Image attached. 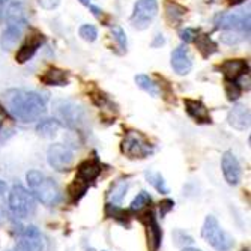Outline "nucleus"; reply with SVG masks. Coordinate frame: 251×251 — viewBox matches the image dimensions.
Masks as SVG:
<instances>
[{"instance_id": "nucleus-1", "label": "nucleus", "mask_w": 251, "mask_h": 251, "mask_svg": "<svg viewBox=\"0 0 251 251\" xmlns=\"http://www.w3.org/2000/svg\"><path fill=\"white\" fill-rule=\"evenodd\" d=\"M6 104L18 121L25 124H32L39 121L45 115V101L41 95L30 90L14 89L6 92Z\"/></svg>"}, {"instance_id": "nucleus-2", "label": "nucleus", "mask_w": 251, "mask_h": 251, "mask_svg": "<svg viewBox=\"0 0 251 251\" xmlns=\"http://www.w3.org/2000/svg\"><path fill=\"white\" fill-rule=\"evenodd\" d=\"M26 177L33 194L45 206H54V204H57L62 200V194L59 187L56 185V182H53L47 176H44L41 172L30 170Z\"/></svg>"}, {"instance_id": "nucleus-3", "label": "nucleus", "mask_w": 251, "mask_h": 251, "mask_svg": "<svg viewBox=\"0 0 251 251\" xmlns=\"http://www.w3.org/2000/svg\"><path fill=\"white\" fill-rule=\"evenodd\" d=\"M201 236L217 251H230V248L233 247V239L221 229L214 215H208L204 220Z\"/></svg>"}, {"instance_id": "nucleus-4", "label": "nucleus", "mask_w": 251, "mask_h": 251, "mask_svg": "<svg viewBox=\"0 0 251 251\" xmlns=\"http://www.w3.org/2000/svg\"><path fill=\"white\" fill-rule=\"evenodd\" d=\"M9 209L15 217L27 218L36 209L35 197L21 185H14L9 191Z\"/></svg>"}, {"instance_id": "nucleus-5", "label": "nucleus", "mask_w": 251, "mask_h": 251, "mask_svg": "<svg viewBox=\"0 0 251 251\" xmlns=\"http://www.w3.org/2000/svg\"><path fill=\"white\" fill-rule=\"evenodd\" d=\"M54 115L56 121H60L63 125L73 129H77L84 124V110L81 108V105L70 100L54 102Z\"/></svg>"}, {"instance_id": "nucleus-6", "label": "nucleus", "mask_w": 251, "mask_h": 251, "mask_svg": "<svg viewBox=\"0 0 251 251\" xmlns=\"http://www.w3.org/2000/svg\"><path fill=\"white\" fill-rule=\"evenodd\" d=\"M121 149L128 158H146L153 151L152 145L145 139V135H142L137 131L126 132V135L122 140Z\"/></svg>"}, {"instance_id": "nucleus-7", "label": "nucleus", "mask_w": 251, "mask_h": 251, "mask_svg": "<svg viewBox=\"0 0 251 251\" xmlns=\"http://www.w3.org/2000/svg\"><path fill=\"white\" fill-rule=\"evenodd\" d=\"M158 14L156 0H137L131 15V25L137 30H145Z\"/></svg>"}, {"instance_id": "nucleus-8", "label": "nucleus", "mask_w": 251, "mask_h": 251, "mask_svg": "<svg viewBox=\"0 0 251 251\" xmlns=\"http://www.w3.org/2000/svg\"><path fill=\"white\" fill-rule=\"evenodd\" d=\"M217 29L241 32L248 38L250 35V14H224L217 20Z\"/></svg>"}, {"instance_id": "nucleus-9", "label": "nucleus", "mask_w": 251, "mask_h": 251, "mask_svg": "<svg viewBox=\"0 0 251 251\" xmlns=\"http://www.w3.org/2000/svg\"><path fill=\"white\" fill-rule=\"evenodd\" d=\"M47 161L54 170L66 172L73 164V152L60 143H54L47 151Z\"/></svg>"}, {"instance_id": "nucleus-10", "label": "nucleus", "mask_w": 251, "mask_h": 251, "mask_svg": "<svg viewBox=\"0 0 251 251\" xmlns=\"http://www.w3.org/2000/svg\"><path fill=\"white\" fill-rule=\"evenodd\" d=\"M14 251H44V241L41 232L35 226H29L23 232V236L15 244Z\"/></svg>"}, {"instance_id": "nucleus-11", "label": "nucleus", "mask_w": 251, "mask_h": 251, "mask_svg": "<svg viewBox=\"0 0 251 251\" xmlns=\"http://www.w3.org/2000/svg\"><path fill=\"white\" fill-rule=\"evenodd\" d=\"M221 169H223V175L224 179L227 180L229 185H238L241 180V166L238 163L236 156L227 151L224 152L223 158H221Z\"/></svg>"}, {"instance_id": "nucleus-12", "label": "nucleus", "mask_w": 251, "mask_h": 251, "mask_svg": "<svg viewBox=\"0 0 251 251\" xmlns=\"http://www.w3.org/2000/svg\"><path fill=\"white\" fill-rule=\"evenodd\" d=\"M218 70L223 73V75L227 81H236L244 74L248 73V63L242 59H229V60L223 62L218 66Z\"/></svg>"}, {"instance_id": "nucleus-13", "label": "nucleus", "mask_w": 251, "mask_h": 251, "mask_svg": "<svg viewBox=\"0 0 251 251\" xmlns=\"http://www.w3.org/2000/svg\"><path fill=\"white\" fill-rule=\"evenodd\" d=\"M146 226V238H148V250L149 251H158L161 247V239H163V232L159 229L158 220L153 212H149L145 220Z\"/></svg>"}, {"instance_id": "nucleus-14", "label": "nucleus", "mask_w": 251, "mask_h": 251, "mask_svg": "<svg viewBox=\"0 0 251 251\" xmlns=\"http://www.w3.org/2000/svg\"><path fill=\"white\" fill-rule=\"evenodd\" d=\"M44 44V36L41 33H33L27 38V41L21 45V47L18 49L17 54H15V60L17 63H26L29 62L35 53L38 51V49L41 47V45Z\"/></svg>"}, {"instance_id": "nucleus-15", "label": "nucleus", "mask_w": 251, "mask_h": 251, "mask_svg": "<svg viewBox=\"0 0 251 251\" xmlns=\"http://www.w3.org/2000/svg\"><path fill=\"white\" fill-rule=\"evenodd\" d=\"M27 21H8V26L0 39V45H2L3 50H11L17 41L23 35V29H25Z\"/></svg>"}, {"instance_id": "nucleus-16", "label": "nucleus", "mask_w": 251, "mask_h": 251, "mask_svg": "<svg viewBox=\"0 0 251 251\" xmlns=\"http://www.w3.org/2000/svg\"><path fill=\"white\" fill-rule=\"evenodd\" d=\"M170 63H172L173 71L176 74H179V75H187L191 71V68H193L188 51L185 50V47H182V45L173 50Z\"/></svg>"}, {"instance_id": "nucleus-17", "label": "nucleus", "mask_w": 251, "mask_h": 251, "mask_svg": "<svg viewBox=\"0 0 251 251\" xmlns=\"http://www.w3.org/2000/svg\"><path fill=\"white\" fill-rule=\"evenodd\" d=\"M184 105H185V110L188 115L199 124H211L212 122V118H211V113L209 110L206 108L201 101H197V100H185L184 101Z\"/></svg>"}, {"instance_id": "nucleus-18", "label": "nucleus", "mask_w": 251, "mask_h": 251, "mask_svg": "<svg viewBox=\"0 0 251 251\" xmlns=\"http://www.w3.org/2000/svg\"><path fill=\"white\" fill-rule=\"evenodd\" d=\"M227 121H229V125L233 126L238 131H244L250 126V110L247 105H235L230 111L229 116H227Z\"/></svg>"}, {"instance_id": "nucleus-19", "label": "nucleus", "mask_w": 251, "mask_h": 251, "mask_svg": "<svg viewBox=\"0 0 251 251\" xmlns=\"http://www.w3.org/2000/svg\"><path fill=\"white\" fill-rule=\"evenodd\" d=\"M39 80L47 86H66L70 83V75L60 68L51 66L39 77Z\"/></svg>"}, {"instance_id": "nucleus-20", "label": "nucleus", "mask_w": 251, "mask_h": 251, "mask_svg": "<svg viewBox=\"0 0 251 251\" xmlns=\"http://www.w3.org/2000/svg\"><path fill=\"white\" fill-rule=\"evenodd\" d=\"M194 42L197 45V50L201 53V56L206 59L212 54H215L218 51L217 44L211 39L209 35H204V33H197L194 38Z\"/></svg>"}, {"instance_id": "nucleus-21", "label": "nucleus", "mask_w": 251, "mask_h": 251, "mask_svg": "<svg viewBox=\"0 0 251 251\" xmlns=\"http://www.w3.org/2000/svg\"><path fill=\"white\" fill-rule=\"evenodd\" d=\"M101 173V167L97 161H84L78 166V175L77 177L84 180V182H92L94 179H97Z\"/></svg>"}, {"instance_id": "nucleus-22", "label": "nucleus", "mask_w": 251, "mask_h": 251, "mask_svg": "<svg viewBox=\"0 0 251 251\" xmlns=\"http://www.w3.org/2000/svg\"><path fill=\"white\" fill-rule=\"evenodd\" d=\"M128 190V180L126 179H119L115 184L111 185L110 191H108V201L113 206H118V204L122 201V199L125 197V193Z\"/></svg>"}, {"instance_id": "nucleus-23", "label": "nucleus", "mask_w": 251, "mask_h": 251, "mask_svg": "<svg viewBox=\"0 0 251 251\" xmlns=\"http://www.w3.org/2000/svg\"><path fill=\"white\" fill-rule=\"evenodd\" d=\"M164 9H166V17L172 23V26H177L187 14V9L176 2H166Z\"/></svg>"}, {"instance_id": "nucleus-24", "label": "nucleus", "mask_w": 251, "mask_h": 251, "mask_svg": "<svg viewBox=\"0 0 251 251\" xmlns=\"http://www.w3.org/2000/svg\"><path fill=\"white\" fill-rule=\"evenodd\" d=\"M59 126H60V124L56 119H44L36 125V132H38V135L44 137V139H51V137H54L57 134Z\"/></svg>"}, {"instance_id": "nucleus-25", "label": "nucleus", "mask_w": 251, "mask_h": 251, "mask_svg": "<svg viewBox=\"0 0 251 251\" xmlns=\"http://www.w3.org/2000/svg\"><path fill=\"white\" fill-rule=\"evenodd\" d=\"M146 176V180L149 182V184L158 191V193H161V194H167L169 193V187L166 184V180L163 177V175L159 173V172H155V170H148L145 173Z\"/></svg>"}, {"instance_id": "nucleus-26", "label": "nucleus", "mask_w": 251, "mask_h": 251, "mask_svg": "<svg viewBox=\"0 0 251 251\" xmlns=\"http://www.w3.org/2000/svg\"><path fill=\"white\" fill-rule=\"evenodd\" d=\"M135 84L139 86L142 90H145L146 94H149L151 97H158L159 95V89H158V84L149 78L148 75L145 74H139V75H135Z\"/></svg>"}, {"instance_id": "nucleus-27", "label": "nucleus", "mask_w": 251, "mask_h": 251, "mask_svg": "<svg viewBox=\"0 0 251 251\" xmlns=\"http://www.w3.org/2000/svg\"><path fill=\"white\" fill-rule=\"evenodd\" d=\"M151 201H152V199H151L149 193L142 191V193L137 194L135 199L132 200V203H131V211L132 212H140V211H143L148 206Z\"/></svg>"}, {"instance_id": "nucleus-28", "label": "nucleus", "mask_w": 251, "mask_h": 251, "mask_svg": "<svg viewBox=\"0 0 251 251\" xmlns=\"http://www.w3.org/2000/svg\"><path fill=\"white\" fill-rule=\"evenodd\" d=\"M244 38H245V35L241 33V32H233V30H223V32H221V41H223L224 44H229V45L238 44V42H241Z\"/></svg>"}, {"instance_id": "nucleus-29", "label": "nucleus", "mask_w": 251, "mask_h": 251, "mask_svg": "<svg viewBox=\"0 0 251 251\" xmlns=\"http://www.w3.org/2000/svg\"><path fill=\"white\" fill-rule=\"evenodd\" d=\"M226 95L229 101H236L241 97V86L236 81H227L226 80Z\"/></svg>"}, {"instance_id": "nucleus-30", "label": "nucleus", "mask_w": 251, "mask_h": 251, "mask_svg": "<svg viewBox=\"0 0 251 251\" xmlns=\"http://www.w3.org/2000/svg\"><path fill=\"white\" fill-rule=\"evenodd\" d=\"M78 33H80V36H81L84 41H87V42H94V41L98 38V30H97V27L92 26V25H83V26L80 27Z\"/></svg>"}, {"instance_id": "nucleus-31", "label": "nucleus", "mask_w": 251, "mask_h": 251, "mask_svg": "<svg viewBox=\"0 0 251 251\" xmlns=\"http://www.w3.org/2000/svg\"><path fill=\"white\" fill-rule=\"evenodd\" d=\"M111 35H113V38L116 39V42L119 44V47L124 51H126V35H125V32L121 27L115 26V27H111Z\"/></svg>"}, {"instance_id": "nucleus-32", "label": "nucleus", "mask_w": 251, "mask_h": 251, "mask_svg": "<svg viewBox=\"0 0 251 251\" xmlns=\"http://www.w3.org/2000/svg\"><path fill=\"white\" fill-rule=\"evenodd\" d=\"M59 3H60V0H38V5L42 9H47V11H51V9L57 8Z\"/></svg>"}, {"instance_id": "nucleus-33", "label": "nucleus", "mask_w": 251, "mask_h": 251, "mask_svg": "<svg viewBox=\"0 0 251 251\" xmlns=\"http://www.w3.org/2000/svg\"><path fill=\"white\" fill-rule=\"evenodd\" d=\"M196 35H197V32L194 29H185V30L180 32V39L184 41L185 44H188V42H193L194 41Z\"/></svg>"}, {"instance_id": "nucleus-34", "label": "nucleus", "mask_w": 251, "mask_h": 251, "mask_svg": "<svg viewBox=\"0 0 251 251\" xmlns=\"http://www.w3.org/2000/svg\"><path fill=\"white\" fill-rule=\"evenodd\" d=\"M173 204H175L173 200H169V199L167 200H163L161 203H159V214H161V217H164L173 208Z\"/></svg>"}, {"instance_id": "nucleus-35", "label": "nucleus", "mask_w": 251, "mask_h": 251, "mask_svg": "<svg viewBox=\"0 0 251 251\" xmlns=\"http://www.w3.org/2000/svg\"><path fill=\"white\" fill-rule=\"evenodd\" d=\"M5 121H6V111L2 105H0V128L5 125Z\"/></svg>"}, {"instance_id": "nucleus-36", "label": "nucleus", "mask_w": 251, "mask_h": 251, "mask_svg": "<svg viewBox=\"0 0 251 251\" xmlns=\"http://www.w3.org/2000/svg\"><path fill=\"white\" fill-rule=\"evenodd\" d=\"M5 5H6V0H0V23H2L5 17Z\"/></svg>"}, {"instance_id": "nucleus-37", "label": "nucleus", "mask_w": 251, "mask_h": 251, "mask_svg": "<svg viewBox=\"0 0 251 251\" xmlns=\"http://www.w3.org/2000/svg\"><path fill=\"white\" fill-rule=\"evenodd\" d=\"M159 44H164V38H163V35H158L156 41H153V42H152L153 47H156V45H159Z\"/></svg>"}, {"instance_id": "nucleus-38", "label": "nucleus", "mask_w": 251, "mask_h": 251, "mask_svg": "<svg viewBox=\"0 0 251 251\" xmlns=\"http://www.w3.org/2000/svg\"><path fill=\"white\" fill-rule=\"evenodd\" d=\"M90 9H92L94 15H95V17H98V18H100V17L102 15V11H100V9H98L97 6H90Z\"/></svg>"}, {"instance_id": "nucleus-39", "label": "nucleus", "mask_w": 251, "mask_h": 251, "mask_svg": "<svg viewBox=\"0 0 251 251\" xmlns=\"http://www.w3.org/2000/svg\"><path fill=\"white\" fill-rule=\"evenodd\" d=\"M5 191H6V184L3 180H0V196H3Z\"/></svg>"}, {"instance_id": "nucleus-40", "label": "nucleus", "mask_w": 251, "mask_h": 251, "mask_svg": "<svg viewBox=\"0 0 251 251\" xmlns=\"http://www.w3.org/2000/svg\"><path fill=\"white\" fill-rule=\"evenodd\" d=\"M244 2V0H229V3L230 5H233V6H236V5H241Z\"/></svg>"}, {"instance_id": "nucleus-41", "label": "nucleus", "mask_w": 251, "mask_h": 251, "mask_svg": "<svg viewBox=\"0 0 251 251\" xmlns=\"http://www.w3.org/2000/svg\"><path fill=\"white\" fill-rule=\"evenodd\" d=\"M182 251H201V250H197V248H193V247H184Z\"/></svg>"}, {"instance_id": "nucleus-42", "label": "nucleus", "mask_w": 251, "mask_h": 251, "mask_svg": "<svg viewBox=\"0 0 251 251\" xmlns=\"http://www.w3.org/2000/svg\"><path fill=\"white\" fill-rule=\"evenodd\" d=\"M80 3L84 6H90V0H80Z\"/></svg>"}]
</instances>
